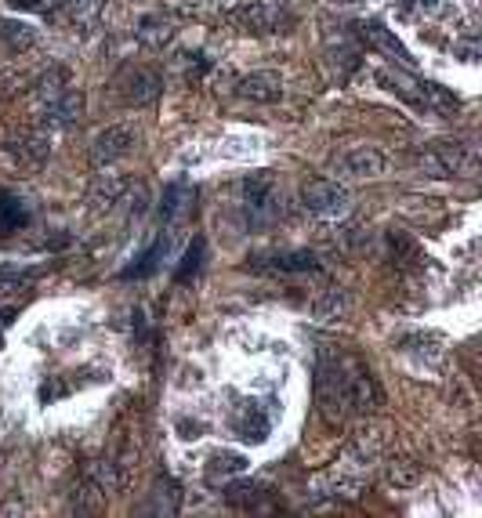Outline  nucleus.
Segmentation results:
<instances>
[{"instance_id":"30","label":"nucleus","mask_w":482,"mask_h":518,"mask_svg":"<svg viewBox=\"0 0 482 518\" xmlns=\"http://www.w3.org/2000/svg\"><path fill=\"white\" fill-rule=\"evenodd\" d=\"M186 200H189V189H186V185H171V189L164 193V207L160 210H164V221H167V225H175V221L189 210Z\"/></svg>"},{"instance_id":"13","label":"nucleus","mask_w":482,"mask_h":518,"mask_svg":"<svg viewBox=\"0 0 482 518\" xmlns=\"http://www.w3.org/2000/svg\"><path fill=\"white\" fill-rule=\"evenodd\" d=\"M345 370H348V388H352V407L356 410H374L381 407V388H378V377L359 363V359H345Z\"/></svg>"},{"instance_id":"21","label":"nucleus","mask_w":482,"mask_h":518,"mask_svg":"<svg viewBox=\"0 0 482 518\" xmlns=\"http://www.w3.org/2000/svg\"><path fill=\"white\" fill-rule=\"evenodd\" d=\"M381 449H385V428L367 424V428H359V431L352 435V457H356L359 464H374V460L381 457Z\"/></svg>"},{"instance_id":"24","label":"nucleus","mask_w":482,"mask_h":518,"mask_svg":"<svg viewBox=\"0 0 482 518\" xmlns=\"http://www.w3.org/2000/svg\"><path fill=\"white\" fill-rule=\"evenodd\" d=\"M316 490H327V497H359V490H363V475H348L345 468H334L330 475H323V479H316Z\"/></svg>"},{"instance_id":"19","label":"nucleus","mask_w":482,"mask_h":518,"mask_svg":"<svg viewBox=\"0 0 482 518\" xmlns=\"http://www.w3.org/2000/svg\"><path fill=\"white\" fill-rule=\"evenodd\" d=\"M134 37H138L142 48H149V51H164V48L175 40V26H171L164 15H149V18L138 22Z\"/></svg>"},{"instance_id":"29","label":"nucleus","mask_w":482,"mask_h":518,"mask_svg":"<svg viewBox=\"0 0 482 518\" xmlns=\"http://www.w3.org/2000/svg\"><path fill=\"white\" fill-rule=\"evenodd\" d=\"M385 479L395 486V490H410V486H417V479H421V471H417V464L413 460H391L385 471Z\"/></svg>"},{"instance_id":"7","label":"nucleus","mask_w":482,"mask_h":518,"mask_svg":"<svg viewBox=\"0 0 482 518\" xmlns=\"http://www.w3.org/2000/svg\"><path fill=\"white\" fill-rule=\"evenodd\" d=\"M276 178L273 171H258L243 182V210L254 225H265L273 214H276Z\"/></svg>"},{"instance_id":"36","label":"nucleus","mask_w":482,"mask_h":518,"mask_svg":"<svg viewBox=\"0 0 482 518\" xmlns=\"http://www.w3.org/2000/svg\"><path fill=\"white\" fill-rule=\"evenodd\" d=\"M421 7H424L428 15H443V11L450 7V0H421Z\"/></svg>"},{"instance_id":"23","label":"nucleus","mask_w":482,"mask_h":518,"mask_svg":"<svg viewBox=\"0 0 482 518\" xmlns=\"http://www.w3.org/2000/svg\"><path fill=\"white\" fill-rule=\"evenodd\" d=\"M37 280V269H26V265H0V305L18 298L22 291H29Z\"/></svg>"},{"instance_id":"1","label":"nucleus","mask_w":482,"mask_h":518,"mask_svg":"<svg viewBox=\"0 0 482 518\" xmlns=\"http://www.w3.org/2000/svg\"><path fill=\"white\" fill-rule=\"evenodd\" d=\"M316 403H319V414L327 424H345L348 414H356L352 407V388H348V370H345V359L337 355H327L319 359L316 366Z\"/></svg>"},{"instance_id":"28","label":"nucleus","mask_w":482,"mask_h":518,"mask_svg":"<svg viewBox=\"0 0 482 518\" xmlns=\"http://www.w3.org/2000/svg\"><path fill=\"white\" fill-rule=\"evenodd\" d=\"M29 221V210L18 196H7L0 193V232H11V228H22Z\"/></svg>"},{"instance_id":"8","label":"nucleus","mask_w":482,"mask_h":518,"mask_svg":"<svg viewBox=\"0 0 482 518\" xmlns=\"http://www.w3.org/2000/svg\"><path fill=\"white\" fill-rule=\"evenodd\" d=\"M4 149H7V156H11L18 167L37 171V167H44V164H48V156H51V134H48L44 127L18 131L15 138H7V142H4Z\"/></svg>"},{"instance_id":"31","label":"nucleus","mask_w":482,"mask_h":518,"mask_svg":"<svg viewBox=\"0 0 482 518\" xmlns=\"http://www.w3.org/2000/svg\"><path fill=\"white\" fill-rule=\"evenodd\" d=\"M203 250H207V243H203V236H196L193 243H189V250H186V258H182V265H178V283H189L196 272H199V265H203Z\"/></svg>"},{"instance_id":"10","label":"nucleus","mask_w":482,"mask_h":518,"mask_svg":"<svg viewBox=\"0 0 482 518\" xmlns=\"http://www.w3.org/2000/svg\"><path fill=\"white\" fill-rule=\"evenodd\" d=\"M236 95L247 99V102L258 105H273L284 99V77L273 73V69H258V73H247L236 80Z\"/></svg>"},{"instance_id":"20","label":"nucleus","mask_w":482,"mask_h":518,"mask_svg":"<svg viewBox=\"0 0 482 518\" xmlns=\"http://www.w3.org/2000/svg\"><path fill=\"white\" fill-rule=\"evenodd\" d=\"M327 55H330V62H334V66H341V69H337V77H341V80H345V77L359 66V44H356V37H352V33H345V29L337 33V40H334V37H327Z\"/></svg>"},{"instance_id":"6","label":"nucleus","mask_w":482,"mask_h":518,"mask_svg":"<svg viewBox=\"0 0 482 518\" xmlns=\"http://www.w3.org/2000/svg\"><path fill=\"white\" fill-rule=\"evenodd\" d=\"M229 22L243 33H280L284 26H290V15L265 0H243L229 11Z\"/></svg>"},{"instance_id":"3","label":"nucleus","mask_w":482,"mask_h":518,"mask_svg":"<svg viewBox=\"0 0 482 518\" xmlns=\"http://www.w3.org/2000/svg\"><path fill=\"white\" fill-rule=\"evenodd\" d=\"M164 91V77L149 66H123L116 77H112V95L131 109H142V105H153Z\"/></svg>"},{"instance_id":"11","label":"nucleus","mask_w":482,"mask_h":518,"mask_svg":"<svg viewBox=\"0 0 482 518\" xmlns=\"http://www.w3.org/2000/svg\"><path fill=\"white\" fill-rule=\"evenodd\" d=\"M359 40L363 44H370L374 51H381L388 55L391 62H399L402 69H410L413 66V58H410V51L399 44V37H395V29H388L385 22H378V18H367V22H359Z\"/></svg>"},{"instance_id":"18","label":"nucleus","mask_w":482,"mask_h":518,"mask_svg":"<svg viewBox=\"0 0 482 518\" xmlns=\"http://www.w3.org/2000/svg\"><path fill=\"white\" fill-rule=\"evenodd\" d=\"M0 44L7 55H26L37 48V29L18 18H0Z\"/></svg>"},{"instance_id":"35","label":"nucleus","mask_w":482,"mask_h":518,"mask_svg":"<svg viewBox=\"0 0 482 518\" xmlns=\"http://www.w3.org/2000/svg\"><path fill=\"white\" fill-rule=\"evenodd\" d=\"M178 431H182V439H199V431H203V424L199 420H178Z\"/></svg>"},{"instance_id":"25","label":"nucleus","mask_w":482,"mask_h":518,"mask_svg":"<svg viewBox=\"0 0 482 518\" xmlns=\"http://www.w3.org/2000/svg\"><path fill=\"white\" fill-rule=\"evenodd\" d=\"M417 109H424V112H435V116H454L461 102H457V95H450L443 84H432V80H424V91H421V105Z\"/></svg>"},{"instance_id":"15","label":"nucleus","mask_w":482,"mask_h":518,"mask_svg":"<svg viewBox=\"0 0 482 518\" xmlns=\"http://www.w3.org/2000/svg\"><path fill=\"white\" fill-rule=\"evenodd\" d=\"M127 189H131V182H127L123 174H116V171H109V167H105V174H98L95 185H91L88 204H91L95 214H109V210L127 196Z\"/></svg>"},{"instance_id":"26","label":"nucleus","mask_w":482,"mask_h":518,"mask_svg":"<svg viewBox=\"0 0 482 518\" xmlns=\"http://www.w3.org/2000/svg\"><path fill=\"white\" fill-rule=\"evenodd\" d=\"M153 504H145L142 512L145 515H175L178 512V486L175 482H167V479H160L156 486H153Z\"/></svg>"},{"instance_id":"33","label":"nucleus","mask_w":482,"mask_h":518,"mask_svg":"<svg viewBox=\"0 0 482 518\" xmlns=\"http://www.w3.org/2000/svg\"><path fill=\"white\" fill-rule=\"evenodd\" d=\"M102 4H105V0H77L73 11H70L73 26H95L98 15H102Z\"/></svg>"},{"instance_id":"16","label":"nucleus","mask_w":482,"mask_h":518,"mask_svg":"<svg viewBox=\"0 0 482 518\" xmlns=\"http://www.w3.org/2000/svg\"><path fill=\"white\" fill-rule=\"evenodd\" d=\"M62 91H70V73H66V66H48V73H40L37 80H29V95H33V105H37V109L55 102Z\"/></svg>"},{"instance_id":"22","label":"nucleus","mask_w":482,"mask_h":518,"mask_svg":"<svg viewBox=\"0 0 482 518\" xmlns=\"http://www.w3.org/2000/svg\"><path fill=\"white\" fill-rule=\"evenodd\" d=\"M247 464H251V460H247L243 453L218 449V453L207 460V479H210V482H229V479H236V475H243Z\"/></svg>"},{"instance_id":"17","label":"nucleus","mask_w":482,"mask_h":518,"mask_svg":"<svg viewBox=\"0 0 482 518\" xmlns=\"http://www.w3.org/2000/svg\"><path fill=\"white\" fill-rule=\"evenodd\" d=\"M374 77H378V84H381L385 91H391V95H399L402 102L421 105V91H424V80H417V77H410L406 69H378Z\"/></svg>"},{"instance_id":"14","label":"nucleus","mask_w":482,"mask_h":518,"mask_svg":"<svg viewBox=\"0 0 482 518\" xmlns=\"http://www.w3.org/2000/svg\"><path fill=\"white\" fill-rule=\"evenodd\" d=\"M232 431H236V439H243V442L258 446V442H265V439H269L273 420H269V414H265L258 403H243V407L236 410V417H232Z\"/></svg>"},{"instance_id":"2","label":"nucleus","mask_w":482,"mask_h":518,"mask_svg":"<svg viewBox=\"0 0 482 518\" xmlns=\"http://www.w3.org/2000/svg\"><path fill=\"white\" fill-rule=\"evenodd\" d=\"M413 164H417V171H421L424 178L446 182V178H465V174H472L476 153H472L465 142H432L428 149H421V153L413 156Z\"/></svg>"},{"instance_id":"5","label":"nucleus","mask_w":482,"mask_h":518,"mask_svg":"<svg viewBox=\"0 0 482 518\" xmlns=\"http://www.w3.org/2000/svg\"><path fill=\"white\" fill-rule=\"evenodd\" d=\"M134 142H138L134 123H109L105 131H98L95 142H91V167L95 171L112 167L116 160H123V156L134 153Z\"/></svg>"},{"instance_id":"37","label":"nucleus","mask_w":482,"mask_h":518,"mask_svg":"<svg viewBox=\"0 0 482 518\" xmlns=\"http://www.w3.org/2000/svg\"><path fill=\"white\" fill-rule=\"evenodd\" d=\"M51 0H11V7H18V11H37V7H48Z\"/></svg>"},{"instance_id":"27","label":"nucleus","mask_w":482,"mask_h":518,"mask_svg":"<svg viewBox=\"0 0 482 518\" xmlns=\"http://www.w3.org/2000/svg\"><path fill=\"white\" fill-rule=\"evenodd\" d=\"M269 272H316V258L308 250H287V254H273Z\"/></svg>"},{"instance_id":"34","label":"nucleus","mask_w":482,"mask_h":518,"mask_svg":"<svg viewBox=\"0 0 482 518\" xmlns=\"http://www.w3.org/2000/svg\"><path fill=\"white\" fill-rule=\"evenodd\" d=\"M316 312H319L323 319H337V315H345V312H348V301H345V294L330 291V298H327V301H319Z\"/></svg>"},{"instance_id":"4","label":"nucleus","mask_w":482,"mask_h":518,"mask_svg":"<svg viewBox=\"0 0 482 518\" xmlns=\"http://www.w3.org/2000/svg\"><path fill=\"white\" fill-rule=\"evenodd\" d=\"M301 207L316 217H341L352 207V196L345 185H337L330 178H312L301 185Z\"/></svg>"},{"instance_id":"32","label":"nucleus","mask_w":482,"mask_h":518,"mask_svg":"<svg viewBox=\"0 0 482 518\" xmlns=\"http://www.w3.org/2000/svg\"><path fill=\"white\" fill-rule=\"evenodd\" d=\"M22 91H29V77L18 73V69H4V73H0V102L15 99V95H22Z\"/></svg>"},{"instance_id":"12","label":"nucleus","mask_w":482,"mask_h":518,"mask_svg":"<svg viewBox=\"0 0 482 518\" xmlns=\"http://www.w3.org/2000/svg\"><path fill=\"white\" fill-rule=\"evenodd\" d=\"M37 116H40V127H44V131L73 127V123L84 116V95L70 88V91H62L55 102L40 105V109H37Z\"/></svg>"},{"instance_id":"9","label":"nucleus","mask_w":482,"mask_h":518,"mask_svg":"<svg viewBox=\"0 0 482 518\" xmlns=\"http://www.w3.org/2000/svg\"><path fill=\"white\" fill-rule=\"evenodd\" d=\"M334 174L337 178H378L385 174V153L374 145H352L341 156H334Z\"/></svg>"},{"instance_id":"38","label":"nucleus","mask_w":482,"mask_h":518,"mask_svg":"<svg viewBox=\"0 0 482 518\" xmlns=\"http://www.w3.org/2000/svg\"><path fill=\"white\" fill-rule=\"evenodd\" d=\"M341 4H348V0H341Z\"/></svg>"}]
</instances>
